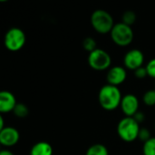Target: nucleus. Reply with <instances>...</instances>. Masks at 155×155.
I'll list each match as a JSON object with an SVG mask.
<instances>
[{
  "label": "nucleus",
  "instance_id": "obj_1",
  "mask_svg": "<svg viewBox=\"0 0 155 155\" xmlns=\"http://www.w3.org/2000/svg\"><path fill=\"white\" fill-rule=\"evenodd\" d=\"M123 96L117 86L111 84L104 85L98 94V101L103 109L106 111H114L121 104Z\"/></svg>",
  "mask_w": 155,
  "mask_h": 155
},
{
  "label": "nucleus",
  "instance_id": "obj_2",
  "mask_svg": "<svg viewBox=\"0 0 155 155\" xmlns=\"http://www.w3.org/2000/svg\"><path fill=\"white\" fill-rule=\"evenodd\" d=\"M91 25L97 33L104 35L111 33L115 24L110 13L103 9H97L91 15Z\"/></svg>",
  "mask_w": 155,
  "mask_h": 155
},
{
  "label": "nucleus",
  "instance_id": "obj_3",
  "mask_svg": "<svg viewBox=\"0 0 155 155\" xmlns=\"http://www.w3.org/2000/svg\"><path fill=\"white\" fill-rule=\"evenodd\" d=\"M140 130V124L134 120V117H124L117 125V133L119 137L126 143H132L138 139Z\"/></svg>",
  "mask_w": 155,
  "mask_h": 155
},
{
  "label": "nucleus",
  "instance_id": "obj_4",
  "mask_svg": "<svg viewBox=\"0 0 155 155\" xmlns=\"http://www.w3.org/2000/svg\"><path fill=\"white\" fill-rule=\"evenodd\" d=\"M113 42L119 46H128L134 40V35L132 26H129L122 22L114 25L110 33Z\"/></svg>",
  "mask_w": 155,
  "mask_h": 155
},
{
  "label": "nucleus",
  "instance_id": "obj_5",
  "mask_svg": "<svg viewBox=\"0 0 155 155\" xmlns=\"http://www.w3.org/2000/svg\"><path fill=\"white\" fill-rule=\"evenodd\" d=\"M25 32L18 27L10 28L5 35L4 45L11 52H17L22 49L25 44Z\"/></svg>",
  "mask_w": 155,
  "mask_h": 155
},
{
  "label": "nucleus",
  "instance_id": "obj_6",
  "mask_svg": "<svg viewBox=\"0 0 155 155\" xmlns=\"http://www.w3.org/2000/svg\"><path fill=\"white\" fill-rule=\"evenodd\" d=\"M88 64L95 71H104L111 68L112 58L105 50L97 48L89 54Z\"/></svg>",
  "mask_w": 155,
  "mask_h": 155
},
{
  "label": "nucleus",
  "instance_id": "obj_7",
  "mask_svg": "<svg viewBox=\"0 0 155 155\" xmlns=\"http://www.w3.org/2000/svg\"><path fill=\"white\" fill-rule=\"evenodd\" d=\"M120 107L125 117H134L139 112V100L133 94H127L123 96Z\"/></svg>",
  "mask_w": 155,
  "mask_h": 155
},
{
  "label": "nucleus",
  "instance_id": "obj_8",
  "mask_svg": "<svg viewBox=\"0 0 155 155\" xmlns=\"http://www.w3.org/2000/svg\"><path fill=\"white\" fill-rule=\"evenodd\" d=\"M144 62V55L139 49H132L127 52L124 58V63L126 68L135 71L143 66Z\"/></svg>",
  "mask_w": 155,
  "mask_h": 155
},
{
  "label": "nucleus",
  "instance_id": "obj_9",
  "mask_svg": "<svg viewBox=\"0 0 155 155\" xmlns=\"http://www.w3.org/2000/svg\"><path fill=\"white\" fill-rule=\"evenodd\" d=\"M126 77H127V73L125 68L120 65L111 67L106 74V80L108 84L117 87L126 80Z\"/></svg>",
  "mask_w": 155,
  "mask_h": 155
},
{
  "label": "nucleus",
  "instance_id": "obj_10",
  "mask_svg": "<svg viewBox=\"0 0 155 155\" xmlns=\"http://www.w3.org/2000/svg\"><path fill=\"white\" fill-rule=\"evenodd\" d=\"M20 138V134L18 131L14 127H5L0 130V143L5 147H12L15 146Z\"/></svg>",
  "mask_w": 155,
  "mask_h": 155
},
{
  "label": "nucleus",
  "instance_id": "obj_11",
  "mask_svg": "<svg viewBox=\"0 0 155 155\" xmlns=\"http://www.w3.org/2000/svg\"><path fill=\"white\" fill-rule=\"evenodd\" d=\"M16 104V98L11 92L2 91L0 93V112L2 114L13 112Z\"/></svg>",
  "mask_w": 155,
  "mask_h": 155
},
{
  "label": "nucleus",
  "instance_id": "obj_12",
  "mask_svg": "<svg viewBox=\"0 0 155 155\" xmlns=\"http://www.w3.org/2000/svg\"><path fill=\"white\" fill-rule=\"evenodd\" d=\"M53 147L46 142H39L33 145L30 155H53Z\"/></svg>",
  "mask_w": 155,
  "mask_h": 155
},
{
  "label": "nucleus",
  "instance_id": "obj_13",
  "mask_svg": "<svg viewBox=\"0 0 155 155\" xmlns=\"http://www.w3.org/2000/svg\"><path fill=\"white\" fill-rule=\"evenodd\" d=\"M85 155H109V153L104 144L95 143L88 148Z\"/></svg>",
  "mask_w": 155,
  "mask_h": 155
},
{
  "label": "nucleus",
  "instance_id": "obj_14",
  "mask_svg": "<svg viewBox=\"0 0 155 155\" xmlns=\"http://www.w3.org/2000/svg\"><path fill=\"white\" fill-rule=\"evenodd\" d=\"M13 113L17 118H25L29 114V108L25 104L17 103Z\"/></svg>",
  "mask_w": 155,
  "mask_h": 155
},
{
  "label": "nucleus",
  "instance_id": "obj_15",
  "mask_svg": "<svg viewBox=\"0 0 155 155\" xmlns=\"http://www.w3.org/2000/svg\"><path fill=\"white\" fill-rule=\"evenodd\" d=\"M135 21H136V14L134 11L131 10L125 11L122 15V23L129 26H132L135 23Z\"/></svg>",
  "mask_w": 155,
  "mask_h": 155
},
{
  "label": "nucleus",
  "instance_id": "obj_16",
  "mask_svg": "<svg viewBox=\"0 0 155 155\" xmlns=\"http://www.w3.org/2000/svg\"><path fill=\"white\" fill-rule=\"evenodd\" d=\"M143 153V155H155V137H152L149 141L144 143Z\"/></svg>",
  "mask_w": 155,
  "mask_h": 155
},
{
  "label": "nucleus",
  "instance_id": "obj_17",
  "mask_svg": "<svg viewBox=\"0 0 155 155\" xmlns=\"http://www.w3.org/2000/svg\"><path fill=\"white\" fill-rule=\"evenodd\" d=\"M83 47L86 52L90 54L95 49H97L96 41L93 37H85L83 41Z\"/></svg>",
  "mask_w": 155,
  "mask_h": 155
},
{
  "label": "nucleus",
  "instance_id": "obj_18",
  "mask_svg": "<svg viewBox=\"0 0 155 155\" xmlns=\"http://www.w3.org/2000/svg\"><path fill=\"white\" fill-rule=\"evenodd\" d=\"M143 103L148 106H155V89L149 90L143 96Z\"/></svg>",
  "mask_w": 155,
  "mask_h": 155
},
{
  "label": "nucleus",
  "instance_id": "obj_19",
  "mask_svg": "<svg viewBox=\"0 0 155 155\" xmlns=\"http://www.w3.org/2000/svg\"><path fill=\"white\" fill-rule=\"evenodd\" d=\"M152 138L151 136V133L147 128H141L140 133H139V136L138 139L141 140L143 143H146L147 141H149Z\"/></svg>",
  "mask_w": 155,
  "mask_h": 155
},
{
  "label": "nucleus",
  "instance_id": "obj_20",
  "mask_svg": "<svg viewBox=\"0 0 155 155\" xmlns=\"http://www.w3.org/2000/svg\"><path fill=\"white\" fill-rule=\"evenodd\" d=\"M145 67L147 70L148 76L155 79V58H153L152 60H150L147 63V64L145 65Z\"/></svg>",
  "mask_w": 155,
  "mask_h": 155
},
{
  "label": "nucleus",
  "instance_id": "obj_21",
  "mask_svg": "<svg viewBox=\"0 0 155 155\" xmlns=\"http://www.w3.org/2000/svg\"><path fill=\"white\" fill-rule=\"evenodd\" d=\"M134 72V75L136 78L138 79H143L145 78L146 76H148V74H147V70H146V67L144 66H142L138 69H136Z\"/></svg>",
  "mask_w": 155,
  "mask_h": 155
},
{
  "label": "nucleus",
  "instance_id": "obj_22",
  "mask_svg": "<svg viewBox=\"0 0 155 155\" xmlns=\"http://www.w3.org/2000/svg\"><path fill=\"white\" fill-rule=\"evenodd\" d=\"M134 120L140 124H142L143 121H144V119H145V115H144V114L143 113H142V112H138L134 116Z\"/></svg>",
  "mask_w": 155,
  "mask_h": 155
},
{
  "label": "nucleus",
  "instance_id": "obj_23",
  "mask_svg": "<svg viewBox=\"0 0 155 155\" xmlns=\"http://www.w3.org/2000/svg\"><path fill=\"white\" fill-rule=\"evenodd\" d=\"M0 155H15L12 152H10L9 150H2Z\"/></svg>",
  "mask_w": 155,
  "mask_h": 155
},
{
  "label": "nucleus",
  "instance_id": "obj_24",
  "mask_svg": "<svg viewBox=\"0 0 155 155\" xmlns=\"http://www.w3.org/2000/svg\"><path fill=\"white\" fill-rule=\"evenodd\" d=\"M5 126H4V118L3 116H0V130L4 129Z\"/></svg>",
  "mask_w": 155,
  "mask_h": 155
}]
</instances>
